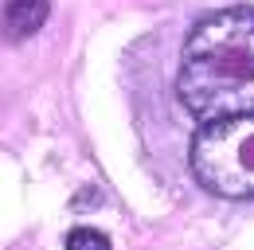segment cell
Here are the masks:
<instances>
[{
	"label": "cell",
	"instance_id": "cell-3",
	"mask_svg": "<svg viewBox=\"0 0 254 250\" xmlns=\"http://www.w3.org/2000/svg\"><path fill=\"white\" fill-rule=\"evenodd\" d=\"M51 16V0H8L4 4V31L12 39H24L47 24Z\"/></svg>",
	"mask_w": 254,
	"mask_h": 250
},
{
	"label": "cell",
	"instance_id": "cell-1",
	"mask_svg": "<svg viewBox=\"0 0 254 250\" xmlns=\"http://www.w3.org/2000/svg\"><path fill=\"white\" fill-rule=\"evenodd\" d=\"M176 94L199 125L254 114V8H219L188 31Z\"/></svg>",
	"mask_w": 254,
	"mask_h": 250
},
{
	"label": "cell",
	"instance_id": "cell-4",
	"mask_svg": "<svg viewBox=\"0 0 254 250\" xmlns=\"http://www.w3.org/2000/svg\"><path fill=\"white\" fill-rule=\"evenodd\" d=\"M66 250H110V239L94 227H74L66 235Z\"/></svg>",
	"mask_w": 254,
	"mask_h": 250
},
{
	"label": "cell",
	"instance_id": "cell-2",
	"mask_svg": "<svg viewBox=\"0 0 254 250\" xmlns=\"http://www.w3.org/2000/svg\"><path fill=\"white\" fill-rule=\"evenodd\" d=\"M191 172L211 195L254 199V114L199 125L191 137Z\"/></svg>",
	"mask_w": 254,
	"mask_h": 250
}]
</instances>
